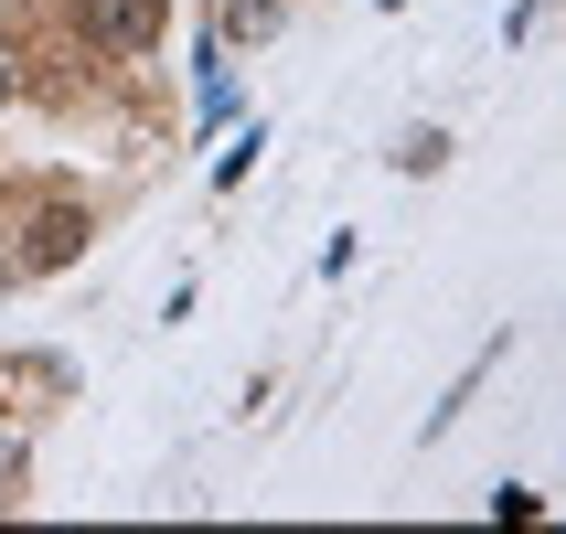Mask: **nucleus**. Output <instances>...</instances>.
<instances>
[{"instance_id": "nucleus-1", "label": "nucleus", "mask_w": 566, "mask_h": 534, "mask_svg": "<svg viewBox=\"0 0 566 534\" xmlns=\"http://www.w3.org/2000/svg\"><path fill=\"white\" fill-rule=\"evenodd\" d=\"M75 22H86L107 54H150L160 32H171V0H75Z\"/></svg>"}, {"instance_id": "nucleus-2", "label": "nucleus", "mask_w": 566, "mask_h": 534, "mask_svg": "<svg viewBox=\"0 0 566 534\" xmlns=\"http://www.w3.org/2000/svg\"><path fill=\"white\" fill-rule=\"evenodd\" d=\"M86 203H43V214L22 224V268H64V256H86Z\"/></svg>"}, {"instance_id": "nucleus-3", "label": "nucleus", "mask_w": 566, "mask_h": 534, "mask_svg": "<svg viewBox=\"0 0 566 534\" xmlns=\"http://www.w3.org/2000/svg\"><path fill=\"white\" fill-rule=\"evenodd\" d=\"M224 22H235V32H268V22H279V0H235Z\"/></svg>"}]
</instances>
